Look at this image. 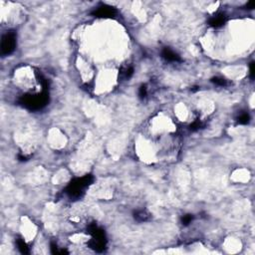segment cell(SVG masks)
Segmentation results:
<instances>
[{
    "label": "cell",
    "instance_id": "cell-1",
    "mask_svg": "<svg viewBox=\"0 0 255 255\" xmlns=\"http://www.w3.org/2000/svg\"><path fill=\"white\" fill-rule=\"evenodd\" d=\"M48 93L46 91H44L41 95H27V96H24L21 100V103H22L26 108L30 109V110H38L41 109L48 102Z\"/></svg>",
    "mask_w": 255,
    "mask_h": 255
},
{
    "label": "cell",
    "instance_id": "cell-2",
    "mask_svg": "<svg viewBox=\"0 0 255 255\" xmlns=\"http://www.w3.org/2000/svg\"><path fill=\"white\" fill-rule=\"evenodd\" d=\"M92 180H93L92 175H85L83 176V177L75 178V180H74L73 182H71L70 184L68 185L67 189H66V192H67L71 197L79 196L83 192V190L89 184H91Z\"/></svg>",
    "mask_w": 255,
    "mask_h": 255
},
{
    "label": "cell",
    "instance_id": "cell-3",
    "mask_svg": "<svg viewBox=\"0 0 255 255\" xmlns=\"http://www.w3.org/2000/svg\"><path fill=\"white\" fill-rule=\"evenodd\" d=\"M16 46V35L13 31L7 32L2 38L1 53L3 55H9L14 51Z\"/></svg>",
    "mask_w": 255,
    "mask_h": 255
},
{
    "label": "cell",
    "instance_id": "cell-4",
    "mask_svg": "<svg viewBox=\"0 0 255 255\" xmlns=\"http://www.w3.org/2000/svg\"><path fill=\"white\" fill-rule=\"evenodd\" d=\"M93 14L97 17H113L116 14V9L114 7L104 5L99 7Z\"/></svg>",
    "mask_w": 255,
    "mask_h": 255
},
{
    "label": "cell",
    "instance_id": "cell-5",
    "mask_svg": "<svg viewBox=\"0 0 255 255\" xmlns=\"http://www.w3.org/2000/svg\"><path fill=\"white\" fill-rule=\"evenodd\" d=\"M163 57L166 59V61H170V62H178L180 61V58L177 54L175 53L173 50H170V48H164L163 50Z\"/></svg>",
    "mask_w": 255,
    "mask_h": 255
},
{
    "label": "cell",
    "instance_id": "cell-6",
    "mask_svg": "<svg viewBox=\"0 0 255 255\" xmlns=\"http://www.w3.org/2000/svg\"><path fill=\"white\" fill-rule=\"evenodd\" d=\"M225 20H226L225 16L220 14V15H217L215 16V17L211 18L210 21H209V25H211L212 27H215V28L220 27V26H222L225 23Z\"/></svg>",
    "mask_w": 255,
    "mask_h": 255
},
{
    "label": "cell",
    "instance_id": "cell-7",
    "mask_svg": "<svg viewBox=\"0 0 255 255\" xmlns=\"http://www.w3.org/2000/svg\"><path fill=\"white\" fill-rule=\"evenodd\" d=\"M17 246H18V249L21 251V253H24V254L29 253V249H28L27 244H26L24 240L21 239V238H18L17 239Z\"/></svg>",
    "mask_w": 255,
    "mask_h": 255
},
{
    "label": "cell",
    "instance_id": "cell-8",
    "mask_svg": "<svg viewBox=\"0 0 255 255\" xmlns=\"http://www.w3.org/2000/svg\"><path fill=\"white\" fill-rule=\"evenodd\" d=\"M249 115L248 114H242L241 116L238 118V124H240V125H246V124L249 123Z\"/></svg>",
    "mask_w": 255,
    "mask_h": 255
},
{
    "label": "cell",
    "instance_id": "cell-9",
    "mask_svg": "<svg viewBox=\"0 0 255 255\" xmlns=\"http://www.w3.org/2000/svg\"><path fill=\"white\" fill-rule=\"evenodd\" d=\"M147 214L145 212V211H139V212H137L135 214V217L137 220L139 221H146L147 220Z\"/></svg>",
    "mask_w": 255,
    "mask_h": 255
},
{
    "label": "cell",
    "instance_id": "cell-10",
    "mask_svg": "<svg viewBox=\"0 0 255 255\" xmlns=\"http://www.w3.org/2000/svg\"><path fill=\"white\" fill-rule=\"evenodd\" d=\"M192 219H194V216H192L191 214H187V215H183L182 217V223L183 225H188L190 222H191Z\"/></svg>",
    "mask_w": 255,
    "mask_h": 255
},
{
    "label": "cell",
    "instance_id": "cell-11",
    "mask_svg": "<svg viewBox=\"0 0 255 255\" xmlns=\"http://www.w3.org/2000/svg\"><path fill=\"white\" fill-rule=\"evenodd\" d=\"M211 82L214 83V84L218 85V86H225L226 85V80H224L223 78H219V77H214L211 79Z\"/></svg>",
    "mask_w": 255,
    "mask_h": 255
},
{
    "label": "cell",
    "instance_id": "cell-12",
    "mask_svg": "<svg viewBox=\"0 0 255 255\" xmlns=\"http://www.w3.org/2000/svg\"><path fill=\"white\" fill-rule=\"evenodd\" d=\"M139 96H140V98H142V99H144V98L147 96V87L146 86H142V87L140 88Z\"/></svg>",
    "mask_w": 255,
    "mask_h": 255
},
{
    "label": "cell",
    "instance_id": "cell-13",
    "mask_svg": "<svg viewBox=\"0 0 255 255\" xmlns=\"http://www.w3.org/2000/svg\"><path fill=\"white\" fill-rule=\"evenodd\" d=\"M201 127V122H198V121H195L194 123H192L191 124V126H190V130L191 131H195V130H198L199 128Z\"/></svg>",
    "mask_w": 255,
    "mask_h": 255
},
{
    "label": "cell",
    "instance_id": "cell-14",
    "mask_svg": "<svg viewBox=\"0 0 255 255\" xmlns=\"http://www.w3.org/2000/svg\"><path fill=\"white\" fill-rule=\"evenodd\" d=\"M254 62H251L250 63V68H249V71H250V78L251 79H254V73H255V69H254Z\"/></svg>",
    "mask_w": 255,
    "mask_h": 255
},
{
    "label": "cell",
    "instance_id": "cell-15",
    "mask_svg": "<svg viewBox=\"0 0 255 255\" xmlns=\"http://www.w3.org/2000/svg\"><path fill=\"white\" fill-rule=\"evenodd\" d=\"M133 74H134V68L133 67H130L128 68L127 70H126V78H131L133 76Z\"/></svg>",
    "mask_w": 255,
    "mask_h": 255
},
{
    "label": "cell",
    "instance_id": "cell-16",
    "mask_svg": "<svg viewBox=\"0 0 255 255\" xmlns=\"http://www.w3.org/2000/svg\"><path fill=\"white\" fill-rule=\"evenodd\" d=\"M246 7L248 9H253L254 8V2H248V3H247V5H246Z\"/></svg>",
    "mask_w": 255,
    "mask_h": 255
}]
</instances>
